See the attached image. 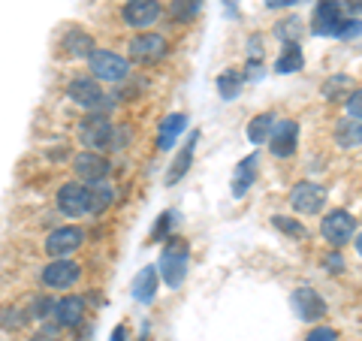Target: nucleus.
Masks as SVG:
<instances>
[{
    "label": "nucleus",
    "instance_id": "1",
    "mask_svg": "<svg viewBox=\"0 0 362 341\" xmlns=\"http://www.w3.org/2000/svg\"><path fill=\"white\" fill-rule=\"evenodd\" d=\"M187 257H190V248L185 238H169L163 254H160V266H157V272H160V278L169 284V287H178L181 281H185L187 275Z\"/></svg>",
    "mask_w": 362,
    "mask_h": 341
},
{
    "label": "nucleus",
    "instance_id": "2",
    "mask_svg": "<svg viewBox=\"0 0 362 341\" xmlns=\"http://www.w3.org/2000/svg\"><path fill=\"white\" fill-rule=\"evenodd\" d=\"M90 76L97 82H109V85H118L130 76V64L121 58V54L109 52V49H94L90 52Z\"/></svg>",
    "mask_w": 362,
    "mask_h": 341
},
{
    "label": "nucleus",
    "instance_id": "3",
    "mask_svg": "<svg viewBox=\"0 0 362 341\" xmlns=\"http://www.w3.org/2000/svg\"><path fill=\"white\" fill-rule=\"evenodd\" d=\"M311 25H314V33H320V37H344L347 18H344L341 4L338 0H320L314 6Z\"/></svg>",
    "mask_w": 362,
    "mask_h": 341
},
{
    "label": "nucleus",
    "instance_id": "4",
    "mask_svg": "<svg viewBox=\"0 0 362 341\" xmlns=\"http://www.w3.org/2000/svg\"><path fill=\"white\" fill-rule=\"evenodd\" d=\"M66 97L73 100V103L85 106V109H97V112H109L112 103L106 100L103 88H100V82L94 76H78L70 82V88H66Z\"/></svg>",
    "mask_w": 362,
    "mask_h": 341
},
{
    "label": "nucleus",
    "instance_id": "5",
    "mask_svg": "<svg viewBox=\"0 0 362 341\" xmlns=\"http://www.w3.org/2000/svg\"><path fill=\"white\" fill-rule=\"evenodd\" d=\"M112 136H115V127H112L109 115H103V112L88 115L82 121V127H78V139H82V145H85V149H90V151L112 149Z\"/></svg>",
    "mask_w": 362,
    "mask_h": 341
},
{
    "label": "nucleus",
    "instance_id": "6",
    "mask_svg": "<svg viewBox=\"0 0 362 341\" xmlns=\"http://www.w3.org/2000/svg\"><path fill=\"white\" fill-rule=\"evenodd\" d=\"M58 209L66 218H78V214L90 212V187L85 181H66L58 190Z\"/></svg>",
    "mask_w": 362,
    "mask_h": 341
},
{
    "label": "nucleus",
    "instance_id": "7",
    "mask_svg": "<svg viewBox=\"0 0 362 341\" xmlns=\"http://www.w3.org/2000/svg\"><path fill=\"white\" fill-rule=\"evenodd\" d=\"M78 275H82V269H78L76 260L70 257H54L49 266L42 269V284L52 290H66L73 287V284L78 281Z\"/></svg>",
    "mask_w": 362,
    "mask_h": 341
},
{
    "label": "nucleus",
    "instance_id": "8",
    "mask_svg": "<svg viewBox=\"0 0 362 341\" xmlns=\"http://www.w3.org/2000/svg\"><path fill=\"white\" fill-rule=\"evenodd\" d=\"M320 230H323V236H326V242H332L335 248H341V245H347L350 238H354L356 221H354V214H350V212L335 209V212H329V214L323 218Z\"/></svg>",
    "mask_w": 362,
    "mask_h": 341
},
{
    "label": "nucleus",
    "instance_id": "9",
    "mask_svg": "<svg viewBox=\"0 0 362 341\" xmlns=\"http://www.w3.org/2000/svg\"><path fill=\"white\" fill-rule=\"evenodd\" d=\"M109 161L100 151H82L73 157V173L85 181V185H97V181H103L109 175Z\"/></svg>",
    "mask_w": 362,
    "mask_h": 341
},
{
    "label": "nucleus",
    "instance_id": "10",
    "mask_svg": "<svg viewBox=\"0 0 362 341\" xmlns=\"http://www.w3.org/2000/svg\"><path fill=\"white\" fill-rule=\"evenodd\" d=\"M296 145H299V124L296 121H275V127H272L269 133V149L275 157H290L293 151H296Z\"/></svg>",
    "mask_w": 362,
    "mask_h": 341
},
{
    "label": "nucleus",
    "instance_id": "11",
    "mask_svg": "<svg viewBox=\"0 0 362 341\" xmlns=\"http://www.w3.org/2000/svg\"><path fill=\"white\" fill-rule=\"evenodd\" d=\"M85 242V233L78 230V226H61V230H54L49 238H45V251L49 257H70L73 251H78Z\"/></svg>",
    "mask_w": 362,
    "mask_h": 341
},
{
    "label": "nucleus",
    "instance_id": "12",
    "mask_svg": "<svg viewBox=\"0 0 362 341\" xmlns=\"http://www.w3.org/2000/svg\"><path fill=\"white\" fill-rule=\"evenodd\" d=\"M290 305H293V311H296V317H302V320H320V317L326 314V302L314 287L293 290Z\"/></svg>",
    "mask_w": 362,
    "mask_h": 341
},
{
    "label": "nucleus",
    "instance_id": "13",
    "mask_svg": "<svg viewBox=\"0 0 362 341\" xmlns=\"http://www.w3.org/2000/svg\"><path fill=\"white\" fill-rule=\"evenodd\" d=\"M290 202H293V209H296L299 214H317L323 209V202H326V190L320 185H314V181H302V185L293 187Z\"/></svg>",
    "mask_w": 362,
    "mask_h": 341
},
{
    "label": "nucleus",
    "instance_id": "14",
    "mask_svg": "<svg viewBox=\"0 0 362 341\" xmlns=\"http://www.w3.org/2000/svg\"><path fill=\"white\" fill-rule=\"evenodd\" d=\"M160 4L157 0H127L124 4V9H121V16H124V21H127L130 28H148V25H154L157 18H160Z\"/></svg>",
    "mask_w": 362,
    "mask_h": 341
},
{
    "label": "nucleus",
    "instance_id": "15",
    "mask_svg": "<svg viewBox=\"0 0 362 341\" xmlns=\"http://www.w3.org/2000/svg\"><path fill=\"white\" fill-rule=\"evenodd\" d=\"M130 54L142 64H154L166 54V40L160 33H139V37L130 40Z\"/></svg>",
    "mask_w": 362,
    "mask_h": 341
},
{
    "label": "nucleus",
    "instance_id": "16",
    "mask_svg": "<svg viewBox=\"0 0 362 341\" xmlns=\"http://www.w3.org/2000/svg\"><path fill=\"white\" fill-rule=\"evenodd\" d=\"M52 317H54V323L64 326V329H73L82 323V317H85V299L82 296H64L52 305Z\"/></svg>",
    "mask_w": 362,
    "mask_h": 341
},
{
    "label": "nucleus",
    "instance_id": "17",
    "mask_svg": "<svg viewBox=\"0 0 362 341\" xmlns=\"http://www.w3.org/2000/svg\"><path fill=\"white\" fill-rule=\"evenodd\" d=\"M157 284H160V272H157V266H145L139 275L133 278V299L151 302L157 296Z\"/></svg>",
    "mask_w": 362,
    "mask_h": 341
},
{
    "label": "nucleus",
    "instance_id": "18",
    "mask_svg": "<svg viewBox=\"0 0 362 341\" xmlns=\"http://www.w3.org/2000/svg\"><path fill=\"white\" fill-rule=\"evenodd\" d=\"M254 178H257V154H247L233 173V197L242 200L247 193V187L254 185Z\"/></svg>",
    "mask_w": 362,
    "mask_h": 341
},
{
    "label": "nucleus",
    "instance_id": "19",
    "mask_svg": "<svg viewBox=\"0 0 362 341\" xmlns=\"http://www.w3.org/2000/svg\"><path fill=\"white\" fill-rule=\"evenodd\" d=\"M197 142H199V133H190V139L185 142V151H181V154L175 157V163H173V173L166 175V185H175L178 178H185V175H187L190 161H194V151H197Z\"/></svg>",
    "mask_w": 362,
    "mask_h": 341
},
{
    "label": "nucleus",
    "instance_id": "20",
    "mask_svg": "<svg viewBox=\"0 0 362 341\" xmlns=\"http://www.w3.org/2000/svg\"><path fill=\"white\" fill-rule=\"evenodd\" d=\"M335 142L341 145V149H359V145H362V121H356V118L338 121Z\"/></svg>",
    "mask_w": 362,
    "mask_h": 341
},
{
    "label": "nucleus",
    "instance_id": "21",
    "mask_svg": "<svg viewBox=\"0 0 362 341\" xmlns=\"http://www.w3.org/2000/svg\"><path fill=\"white\" fill-rule=\"evenodd\" d=\"M64 49H66V54H73V58H90L94 40H90L85 30H70L64 37Z\"/></svg>",
    "mask_w": 362,
    "mask_h": 341
},
{
    "label": "nucleus",
    "instance_id": "22",
    "mask_svg": "<svg viewBox=\"0 0 362 341\" xmlns=\"http://www.w3.org/2000/svg\"><path fill=\"white\" fill-rule=\"evenodd\" d=\"M185 124H187V115H169L166 121H163V127H160V139H157V145H160L163 151H169L175 145V139L181 136V130H185Z\"/></svg>",
    "mask_w": 362,
    "mask_h": 341
},
{
    "label": "nucleus",
    "instance_id": "23",
    "mask_svg": "<svg viewBox=\"0 0 362 341\" xmlns=\"http://www.w3.org/2000/svg\"><path fill=\"white\" fill-rule=\"evenodd\" d=\"M302 64H305V58H302V49H299L296 42H287V49L281 52V58L275 61V73H281V76L296 73V70H302Z\"/></svg>",
    "mask_w": 362,
    "mask_h": 341
},
{
    "label": "nucleus",
    "instance_id": "24",
    "mask_svg": "<svg viewBox=\"0 0 362 341\" xmlns=\"http://www.w3.org/2000/svg\"><path fill=\"white\" fill-rule=\"evenodd\" d=\"M272 127H275V115L263 112V115H257L251 124H247V139H251L254 145H263V142H269Z\"/></svg>",
    "mask_w": 362,
    "mask_h": 341
},
{
    "label": "nucleus",
    "instance_id": "25",
    "mask_svg": "<svg viewBox=\"0 0 362 341\" xmlns=\"http://www.w3.org/2000/svg\"><path fill=\"white\" fill-rule=\"evenodd\" d=\"M242 82H245V76H242V73L226 70V73L218 79V91H221V97H223V100H235V97H239V91H242Z\"/></svg>",
    "mask_w": 362,
    "mask_h": 341
},
{
    "label": "nucleus",
    "instance_id": "26",
    "mask_svg": "<svg viewBox=\"0 0 362 341\" xmlns=\"http://www.w3.org/2000/svg\"><path fill=\"white\" fill-rule=\"evenodd\" d=\"M112 200H115V190L97 181V187H90V214H100L106 206H112Z\"/></svg>",
    "mask_w": 362,
    "mask_h": 341
},
{
    "label": "nucleus",
    "instance_id": "27",
    "mask_svg": "<svg viewBox=\"0 0 362 341\" xmlns=\"http://www.w3.org/2000/svg\"><path fill=\"white\" fill-rule=\"evenodd\" d=\"M169 13H173L175 21H187V18H194L199 13V0H173Z\"/></svg>",
    "mask_w": 362,
    "mask_h": 341
},
{
    "label": "nucleus",
    "instance_id": "28",
    "mask_svg": "<svg viewBox=\"0 0 362 341\" xmlns=\"http://www.w3.org/2000/svg\"><path fill=\"white\" fill-rule=\"evenodd\" d=\"M278 37L284 40V42H296L302 37V18H287V21H281V28H278Z\"/></svg>",
    "mask_w": 362,
    "mask_h": 341
},
{
    "label": "nucleus",
    "instance_id": "29",
    "mask_svg": "<svg viewBox=\"0 0 362 341\" xmlns=\"http://www.w3.org/2000/svg\"><path fill=\"white\" fill-rule=\"evenodd\" d=\"M275 226H278V230H284V233H290V236H305V226L296 224V221H290V218H284V214H275Z\"/></svg>",
    "mask_w": 362,
    "mask_h": 341
},
{
    "label": "nucleus",
    "instance_id": "30",
    "mask_svg": "<svg viewBox=\"0 0 362 341\" xmlns=\"http://www.w3.org/2000/svg\"><path fill=\"white\" fill-rule=\"evenodd\" d=\"M347 112H350V118L362 121V88L350 91V94H347Z\"/></svg>",
    "mask_w": 362,
    "mask_h": 341
},
{
    "label": "nucleus",
    "instance_id": "31",
    "mask_svg": "<svg viewBox=\"0 0 362 341\" xmlns=\"http://www.w3.org/2000/svg\"><path fill=\"white\" fill-rule=\"evenodd\" d=\"M305 341H338V333L329 329V326H317V329H311Z\"/></svg>",
    "mask_w": 362,
    "mask_h": 341
},
{
    "label": "nucleus",
    "instance_id": "32",
    "mask_svg": "<svg viewBox=\"0 0 362 341\" xmlns=\"http://www.w3.org/2000/svg\"><path fill=\"white\" fill-rule=\"evenodd\" d=\"M338 88H350V79H347V76H335L332 82L323 88V94L329 97V100H335V97H338Z\"/></svg>",
    "mask_w": 362,
    "mask_h": 341
},
{
    "label": "nucleus",
    "instance_id": "33",
    "mask_svg": "<svg viewBox=\"0 0 362 341\" xmlns=\"http://www.w3.org/2000/svg\"><path fill=\"white\" fill-rule=\"evenodd\" d=\"M52 305H54V302H49V299H37V302L30 305V317H37V320L49 317V314H52Z\"/></svg>",
    "mask_w": 362,
    "mask_h": 341
},
{
    "label": "nucleus",
    "instance_id": "34",
    "mask_svg": "<svg viewBox=\"0 0 362 341\" xmlns=\"http://www.w3.org/2000/svg\"><path fill=\"white\" fill-rule=\"evenodd\" d=\"M169 224H173V212H166V214H163V221H160V224H157V226H154V233H151V238H160V236H163V233L169 230Z\"/></svg>",
    "mask_w": 362,
    "mask_h": 341
},
{
    "label": "nucleus",
    "instance_id": "35",
    "mask_svg": "<svg viewBox=\"0 0 362 341\" xmlns=\"http://www.w3.org/2000/svg\"><path fill=\"white\" fill-rule=\"evenodd\" d=\"M259 76H263V64H259V58H257V61H251V64H247L245 79H259Z\"/></svg>",
    "mask_w": 362,
    "mask_h": 341
},
{
    "label": "nucleus",
    "instance_id": "36",
    "mask_svg": "<svg viewBox=\"0 0 362 341\" xmlns=\"http://www.w3.org/2000/svg\"><path fill=\"white\" fill-rule=\"evenodd\" d=\"M323 266H329V272H341V269H344V260L338 257V254H332V257L323 260Z\"/></svg>",
    "mask_w": 362,
    "mask_h": 341
},
{
    "label": "nucleus",
    "instance_id": "37",
    "mask_svg": "<svg viewBox=\"0 0 362 341\" xmlns=\"http://www.w3.org/2000/svg\"><path fill=\"white\" fill-rule=\"evenodd\" d=\"M127 338V326H115V333H112V341H124Z\"/></svg>",
    "mask_w": 362,
    "mask_h": 341
},
{
    "label": "nucleus",
    "instance_id": "38",
    "mask_svg": "<svg viewBox=\"0 0 362 341\" xmlns=\"http://www.w3.org/2000/svg\"><path fill=\"white\" fill-rule=\"evenodd\" d=\"M293 4H296V0H266V6H272V9L275 6H293Z\"/></svg>",
    "mask_w": 362,
    "mask_h": 341
},
{
    "label": "nucleus",
    "instance_id": "39",
    "mask_svg": "<svg viewBox=\"0 0 362 341\" xmlns=\"http://www.w3.org/2000/svg\"><path fill=\"white\" fill-rule=\"evenodd\" d=\"M356 251H359V254H362V233H359V236H356Z\"/></svg>",
    "mask_w": 362,
    "mask_h": 341
},
{
    "label": "nucleus",
    "instance_id": "40",
    "mask_svg": "<svg viewBox=\"0 0 362 341\" xmlns=\"http://www.w3.org/2000/svg\"><path fill=\"white\" fill-rule=\"evenodd\" d=\"M226 4H235V0H226Z\"/></svg>",
    "mask_w": 362,
    "mask_h": 341
}]
</instances>
